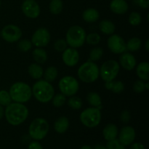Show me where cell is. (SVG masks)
<instances>
[{"label": "cell", "instance_id": "6da1fadb", "mask_svg": "<svg viewBox=\"0 0 149 149\" xmlns=\"http://www.w3.org/2000/svg\"><path fill=\"white\" fill-rule=\"evenodd\" d=\"M4 115L10 125L17 126L26 120L29 116V109L23 103L15 102L6 106Z\"/></svg>", "mask_w": 149, "mask_h": 149}, {"label": "cell", "instance_id": "7a4b0ae2", "mask_svg": "<svg viewBox=\"0 0 149 149\" xmlns=\"http://www.w3.org/2000/svg\"><path fill=\"white\" fill-rule=\"evenodd\" d=\"M32 94L35 98L41 103H48L55 95V90L50 82L45 80L36 81L31 88Z\"/></svg>", "mask_w": 149, "mask_h": 149}, {"label": "cell", "instance_id": "3957f363", "mask_svg": "<svg viewBox=\"0 0 149 149\" xmlns=\"http://www.w3.org/2000/svg\"><path fill=\"white\" fill-rule=\"evenodd\" d=\"M10 95L12 100L16 103H23L29 101L32 96L31 87L24 82H15L10 89Z\"/></svg>", "mask_w": 149, "mask_h": 149}, {"label": "cell", "instance_id": "277c9868", "mask_svg": "<svg viewBox=\"0 0 149 149\" xmlns=\"http://www.w3.org/2000/svg\"><path fill=\"white\" fill-rule=\"evenodd\" d=\"M80 80L85 83L95 81L99 77V68L95 63L88 61L83 63L77 71Z\"/></svg>", "mask_w": 149, "mask_h": 149}, {"label": "cell", "instance_id": "5b68a950", "mask_svg": "<svg viewBox=\"0 0 149 149\" xmlns=\"http://www.w3.org/2000/svg\"><path fill=\"white\" fill-rule=\"evenodd\" d=\"M86 31L79 26H74L69 28L65 36L67 45L71 47L78 48L82 46L85 42Z\"/></svg>", "mask_w": 149, "mask_h": 149}, {"label": "cell", "instance_id": "8992f818", "mask_svg": "<svg viewBox=\"0 0 149 149\" xmlns=\"http://www.w3.org/2000/svg\"><path fill=\"white\" fill-rule=\"evenodd\" d=\"M49 132V124L43 118H36L31 123L29 133L31 138L35 141L44 139Z\"/></svg>", "mask_w": 149, "mask_h": 149}, {"label": "cell", "instance_id": "52a82bcc", "mask_svg": "<svg viewBox=\"0 0 149 149\" xmlns=\"http://www.w3.org/2000/svg\"><path fill=\"white\" fill-rule=\"evenodd\" d=\"M101 120L100 110L95 107H90L81 112L80 121L85 127L93 128L97 127Z\"/></svg>", "mask_w": 149, "mask_h": 149}, {"label": "cell", "instance_id": "ba28073f", "mask_svg": "<svg viewBox=\"0 0 149 149\" xmlns=\"http://www.w3.org/2000/svg\"><path fill=\"white\" fill-rule=\"evenodd\" d=\"M119 64L113 60L105 62L99 69V75L105 81H113L119 72Z\"/></svg>", "mask_w": 149, "mask_h": 149}, {"label": "cell", "instance_id": "9c48e42d", "mask_svg": "<svg viewBox=\"0 0 149 149\" xmlns=\"http://www.w3.org/2000/svg\"><path fill=\"white\" fill-rule=\"evenodd\" d=\"M58 86L61 93L68 97L77 94L79 88L78 81L71 76H65L63 77L60 80Z\"/></svg>", "mask_w": 149, "mask_h": 149}, {"label": "cell", "instance_id": "30bf717a", "mask_svg": "<svg viewBox=\"0 0 149 149\" xmlns=\"http://www.w3.org/2000/svg\"><path fill=\"white\" fill-rule=\"evenodd\" d=\"M0 34L4 41L13 43L20 40L22 36V31L15 25H7L1 29Z\"/></svg>", "mask_w": 149, "mask_h": 149}, {"label": "cell", "instance_id": "8fae6325", "mask_svg": "<svg viewBox=\"0 0 149 149\" xmlns=\"http://www.w3.org/2000/svg\"><path fill=\"white\" fill-rule=\"evenodd\" d=\"M50 41V33L47 29L39 28L33 33L31 38V42L37 47L47 46Z\"/></svg>", "mask_w": 149, "mask_h": 149}, {"label": "cell", "instance_id": "7c38bea8", "mask_svg": "<svg viewBox=\"0 0 149 149\" xmlns=\"http://www.w3.org/2000/svg\"><path fill=\"white\" fill-rule=\"evenodd\" d=\"M108 47L113 53L122 54L127 51L125 40L117 34H111L108 39Z\"/></svg>", "mask_w": 149, "mask_h": 149}, {"label": "cell", "instance_id": "4fadbf2b", "mask_svg": "<svg viewBox=\"0 0 149 149\" xmlns=\"http://www.w3.org/2000/svg\"><path fill=\"white\" fill-rule=\"evenodd\" d=\"M21 9L23 14L29 18H36L40 14V7L35 0H25Z\"/></svg>", "mask_w": 149, "mask_h": 149}, {"label": "cell", "instance_id": "5bb4252c", "mask_svg": "<svg viewBox=\"0 0 149 149\" xmlns=\"http://www.w3.org/2000/svg\"><path fill=\"white\" fill-rule=\"evenodd\" d=\"M62 59L64 63L68 66H74L79 61V54L76 48H66L63 52Z\"/></svg>", "mask_w": 149, "mask_h": 149}, {"label": "cell", "instance_id": "9a60e30c", "mask_svg": "<svg viewBox=\"0 0 149 149\" xmlns=\"http://www.w3.org/2000/svg\"><path fill=\"white\" fill-rule=\"evenodd\" d=\"M135 139V131L130 126L124 127L120 131L119 135V141L125 146H130L134 142Z\"/></svg>", "mask_w": 149, "mask_h": 149}, {"label": "cell", "instance_id": "2e32d148", "mask_svg": "<svg viewBox=\"0 0 149 149\" xmlns=\"http://www.w3.org/2000/svg\"><path fill=\"white\" fill-rule=\"evenodd\" d=\"M119 62L121 65L127 71H131L136 66V59L130 52H123L119 58Z\"/></svg>", "mask_w": 149, "mask_h": 149}, {"label": "cell", "instance_id": "e0dca14e", "mask_svg": "<svg viewBox=\"0 0 149 149\" xmlns=\"http://www.w3.org/2000/svg\"><path fill=\"white\" fill-rule=\"evenodd\" d=\"M110 8L115 14L123 15L127 12L129 7L125 0H112L111 1Z\"/></svg>", "mask_w": 149, "mask_h": 149}, {"label": "cell", "instance_id": "ac0fdd59", "mask_svg": "<svg viewBox=\"0 0 149 149\" xmlns=\"http://www.w3.org/2000/svg\"><path fill=\"white\" fill-rule=\"evenodd\" d=\"M103 135L107 141L116 139L118 135L117 127L113 124H109L103 129Z\"/></svg>", "mask_w": 149, "mask_h": 149}, {"label": "cell", "instance_id": "d6986e66", "mask_svg": "<svg viewBox=\"0 0 149 149\" xmlns=\"http://www.w3.org/2000/svg\"><path fill=\"white\" fill-rule=\"evenodd\" d=\"M69 127V121L65 116H61L55 122L54 129L58 133L63 134L66 132Z\"/></svg>", "mask_w": 149, "mask_h": 149}, {"label": "cell", "instance_id": "ffe728a7", "mask_svg": "<svg viewBox=\"0 0 149 149\" xmlns=\"http://www.w3.org/2000/svg\"><path fill=\"white\" fill-rule=\"evenodd\" d=\"M138 77L143 81H148L149 79V63L148 62H142L138 65L136 68Z\"/></svg>", "mask_w": 149, "mask_h": 149}, {"label": "cell", "instance_id": "44dd1931", "mask_svg": "<svg viewBox=\"0 0 149 149\" xmlns=\"http://www.w3.org/2000/svg\"><path fill=\"white\" fill-rule=\"evenodd\" d=\"M28 71L31 78L34 79H39L43 77L44 70L42 67L38 63H31L29 66Z\"/></svg>", "mask_w": 149, "mask_h": 149}, {"label": "cell", "instance_id": "7402d4cb", "mask_svg": "<svg viewBox=\"0 0 149 149\" xmlns=\"http://www.w3.org/2000/svg\"><path fill=\"white\" fill-rule=\"evenodd\" d=\"M100 15L98 11L94 8H88L84 10L82 14L83 20L87 23H93L99 19Z\"/></svg>", "mask_w": 149, "mask_h": 149}, {"label": "cell", "instance_id": "603a6c76", "mask_svg": "<svg viewBox=\"0 0 149 149\" xmlns=\"http://www.w3.org/2000/svg\"><path fill=\"white\" fill-rule=\"evenodd\" d=\"M100 31L106 35H111L115 31V25L111 20H103L99 23Z\"/></svg>", "mask_w": 149, "mask_h": 149}, {"label": "cell", "instance_id": "cb8c5ba5", "mask_svg": "<svg viewBox=\"0 0 149 149\" xmlns=\"http://www.w3.org/2000/svg\"><path fill=\"white\" fill-rule=\"evenodd\" d=\"M33 58L38 64H43L47 59V54L45 49L42 48H36L32 52Z\"/></svg>", "mask_w": 149, "mask_h": 149}, {"label": "cell", "instance_id": "d4e9b609", "mask_svg": "<svg viewBox=\"0 0 149 149\" xmlns=\"http://www.w3.org/2000/svg\"><path fill=\"white\" fill-rule=\"evenodd\" d=\"M87 100L88 101L89 104L93 106V107L97 108L99 109L101 108V98H100V95L97 93H95V92L89 93L87 95Z\"/></svg>", "mask_w": 149, "mask_h": 149}, {"label": "cell", "instance_id": "484cf974", "mask_svg": "<svg viewBox=\"0 0 149 149\" xmlns=\"http://www.w3.org/2000/svg\"><path fill=\"white\" fill-rule=\"evenodd\" d=\"M127 50L130 52H136L141 47V40L138 37H133L129 39L126 44Z\"/></svg>", "mask_w": 149, "mask_h": 149}, {"label": "cell", "instance_id": "4316f807", "mask_svg": "<svg viewBox=\"0 0 149 149\" xmlns=\"http://www.w3.org/2000/svg\"><path fill=\"white\" fill-rule=\"evenodd\" d=\"M45 77V81L48 82H52L55 81V79L58 76V70L55 66H49L45 70V73L43 74Z\"/></svg>", "mask_w": 149, "mask_h": 149}, {"label": "cell", "instance_id": "83f0119b", "mask_svg": "<svg viewBox=\"0 0 149 149\" xmlns=\"http://www.w3.org/2000/svg\"><path fill=\"white\" fill-rule=\"evenodd\" d=\"M49 11L52 14L58 15L63 10L62 0H51L49 2Z\"/></svg>", "mask_w": 149, "mask_h": 149}, {"label": "cell", "instance_id": "f1b7e54d", "mask_svg": "<svg viewBox=\"0 0 149 149\" xmlns=\"http://www.w3.org/2000/svg\"><path fill=\"white\" fill-rule=\"evenodd\" d=\"M68 104L71 109H74V110H78L80 109L82 106V100L81 98L77 96H71L68 100Z\"/></svg>", "mask_w": 149, "mask_h": 149}, {"label": "cell", "instance_id": "f546056e", "mask_svg": "<svg viewBox=\"0 0 149 149\" xmlns=\"http://www.w3.org/2000/svg\"><path fill=\"white\" fill-rule=\"evenodd\" d=\"M12 99L9 92L2 90H0V105L2 106H7L11 103Z\"/></svg>", "mask_w": 149, "mask_h": 149}, {"label": "cell", "instance_id": "4dcf8cb0", "mask_svg": "<svg viewBox=\"0 0 149 149\" xmlns=\"http://www.w3.org/2000/svg\"><path fill=\"white\" fill-rule=\"evenodd\" d=\"M103 54V49L101 47H95L90 50V59L92 61H97L101 58Z\"/></svg>", "mask_w": 149, "mask_h": 149}, {"label": "cell", "instance_id": "1f68e13d", "mask_svg": "<svg viewBox=\"0 0 149 149\" xmlns=\"http://www.w3.org/2000/svg\"><path fill=\"white\" fill-rule=\"evenodd\" d=\"M65 101H66V96L62 93L57 94L52 97V104L55 107H61L65 104Z\"/></svg>", "mask_w": 149, "mask_h": 149}, {"label": "cell", "instance_id": "d6a6232c", "mask_svg": "<svg viewBox=\"0 0 149 149\" xmlns=\"http://www.w3.org/2000/svg\"><path fill=\"white\" fill-rule=\"evenodd\" d=\"M141 15L137 12H132L129 16V23L132 26H138L141 23Z\"/></svg>", "mask_w": 149, "mask_h": 149}, {"label": "cell", "instance_id": "836d02e7", "mask_svg": "<svg viewBox=\"0 0 149 149\" xmlns=\"http://www.w3.org/2000/svg\"><path fill=\"white\" fill-rule=\"evenodd\" d=\"M85 40L87 41L89 45H96L100 42V36L97 33H92L86 36Z\"/></svg>", "mask_w": 149, "mask_h": 149}, {"label": "cell", "instance_id": "e575fe53", "mask_svg": "<svg viewBox=\"0 0 149 149\" xmlns=\"http://www.w3.org/2000/svg\"><path fill=\"white\" fill-rule=\"evenodd\" d=\"M108 149H125V146L119 141V139H113L108 141L106 144Z\"/></svg>", "mask_w": 149, "mask_h": 149}, {"label": "cell", "instance_id": "d590c367", "mask_svg": "<svg viewBox=\"0 0 149 149\" xmlns=\"http://www.w3.org/2000/svg\"><path fill=\"white\" fill-rule=\"evenodd\" d=\"M17 47H18V49L22 52H28V51L31 49L32 42L31 41L28 40V39H23V40L19 42Z\"/></svg>", "mask_w": 149, "mask_h": 149}, {"label": "cell", "instance_id": "8d00e7d4", "mask_svg": "<svg viewBox=\"0 0 149 149\" xmlns=\"http://www.w3.org/2000/svg\"><path fill=\"white\" fill-rule=\"evenodd\" d=\"M125 90V84L121 81H113V84L111 86V90L114 93H121Z\"/></svg>", "mask_w": 149, "mask_h": 149}, {"label": "cell", "instance_id": "74e56055", "mask_svg": "<svg viewBox=\"0 0 149 149\" xmlns=\"http://www.w3.org/2000/svg\"><path fill=\"white\" fill-rule=\"evenodd\" d=\"M67 47V43L66 41L64 40V39H58L56 42L54 44V48L56 51L61 52H63Z\"/></svg>", "mask_w": 149, "mask_h": 149}, {"label": "cell", "instance_id": "f35d334b", "mask_svg": "<svg viewBox=\"0 0 149 149\" xmlns=\"http://www.w3.org/2000/svg\"><path fill=\"white\" fill-rule=\"evenodd\" d=\"M133 90L137 93H141L143 92H144V90H146L145 82H144V81L141 79L135 81L133 85Z\"/></svg>", "mask_w": 149, "mask_h": 149}, {"label": "cell", "instance_id": "ab89813d", "mask_svg": "<svg viewBox=\"0 0 149 149\" xmlns=\"http://www.w3.org/2000/svg\"><path fill=\"white\" fill-rule=\"evenodd\" d=\"M131 119V114L130 112L127 110H125L121 113L120 115V119L122 120V122L124 123H127Z\"/></svg>", "mask_w": 149, "mask_h": 149}, {"label": "cell", "instance_id": "60d3db41", "mask_svg": "<svg viewBox=\"0 0 149 149\" xmlns=\"http://www.w3.org/2000/svg\"><path fill=\"white\" fill-rule=\"evenodd\" d=\"M135 2L141 8L146 9L149 7V0H135Z\"/></svg>", "mask_w": 149, "mask_h": 149}, {"label": "cell", "instance_id": "b9f144b4", "mask_svg": "<svg viewBox=\"0 0 149 149\" xmlns=\"http://www.w3.org/2000/svg\"><path fill=\"white\" fill-rule=\"evenodd\" d=\"M28 149H43V148L38 141H32L29 143Z\"/></svg>", "mask_w": 149, "mask_h": 149}, {"label": "cell", "instance_id": "7bdbcfd3", "mask_svg": "<svg viewBox=\"0 0 149 149\" xmlns=\"http://www.w3.org/2000/svg\"><path fill=\"white\" fill-rule=\"evenodd\" d=\"M130 149H146L144 146L141 143H135L132 144Z\"/></svg>", "mask_w": 149, "mask_h": 149}, {"label": "cell", "instance_id": "ee69618b", "mask_svg": "<svg viewBox=\"0 0 149 149\" xmlns=\"http://www.w3.org/2000/svg\"><path fill=\"white\" fill-rule=\"evenodd\" d=\"M4 109H3V106L0 105V120L2 119L3 116H4Z\"/></svg>", "mask_w": 149, "mask_h": 149}, {"label": "cell", "instance_id": "f6af8a7d", "mask_svg": "<svg viewBox=\"0 0 149 149\" xmlns=\"http://www.w3.org/2000/svg\"><path fill=\"white\" fill-rule=\"evenodd\" d=\"M93 149H108V148H106V146H103L98 144V145L95 146L94 148Z\"/></svg>", "mask_w": 149, "mask_h": 149}, {"label": "cell", "instance_id": "bcb514c9", "mask_svg": "<svg viewBox=\"0 0 149 149\" xmlns=\"http://www.w3.org/2000/svg\"><path fill=\"white\" fill-rule=\"evenodd\" d=\"M80 149H93L90 146H88V145H85V146H83L82 147H81Z\"/></svg>", "mask_w": 149, "mask_h": 149}, {"label": "cell", "instance_id": "7dc6e473", "mask_svg": "<svg viewBox=\"0 0 149 149\" xmlns=\"http://www.w3.org/2000/svg\"><path fill=\"white\" fill-rule=\"evenodd\" d=\"M149 41L147 40L146 41V51H148L149 50Z\"/></svg>", "mask_w": 149, "mask_h": 149}, {"label": "cell", "instance_id": "c3c4849f", "mask_svg": "<svg viewBox=\"0 0 149 149\" xmlns=\"http://www.w3.org/2000/svg\"><path fill=\"white\" fill-rule=\"evenodd\" d=\"M148 86H149L148 83H146V84L145 83V87H146V90H148V88H149Z\"/></svg>", "mask_w": 149, "mask_h": 149}]
</instances>
